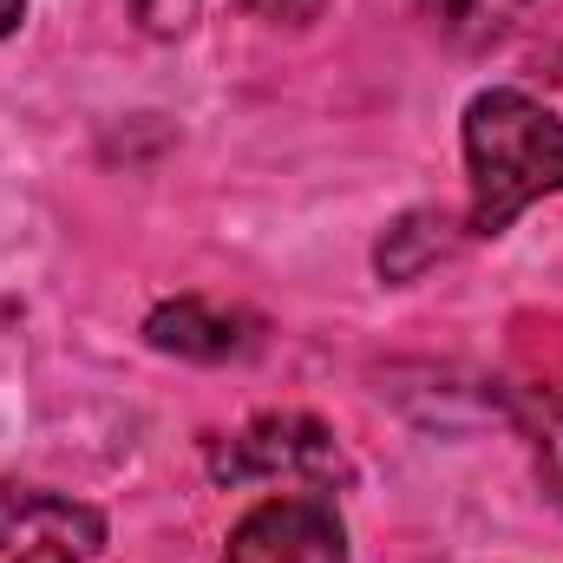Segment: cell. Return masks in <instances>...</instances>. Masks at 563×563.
I'll return each instance as SVG.
<instances>
[{"label":"cell","mask_w":563,"mask_h":563,"mask_svg":"<svg viewBox=\"0 0 563 563\" xmlns=\"http://www.w3.org/2000/svg\"><path fill=\"white\" fill-rule=\"evenodd\" d=\"M413 7H420L426 26L439 40H452V46H492L531 13V0H413Z\"/></svg>","instance_id":"obj_6"},{"label":"cell","mask_w":563,"mask_h":563,"mask_svg":"<svg viewBox=\"0 0 563 563\" xmlns=\"http://www.w3.org/2000/svg\"><path fill=\"white\" fill-rule=\"evenodd\" d=\"M538 472H544L551 498L563 505V394H551L538 413Z\"/></svg>","instance_id":"obj_8"},{"label":"cell","mask_w":563,"mask_h":563,"mask_svg":"<svg viewBox=\"0 0 563 563\" xmlns=\"http://www.w3.org/2000/svg\"><path fill=\"white\" fill-rule=\"evenodd\" d=\"M210 472L223 485H250V478H295V485H341L347 478V452L334 445V432L308 413H256L243 432L210 445Z\"/></svg>","instance_id":"obj_2"},{"label":"cell","mask_w":563,"mask_h":563,"mask_svg":"<svg viewBox=\"0 0 563 563\" xmlns=\"http://www.w3.org/2000/svg\"><path fill=\"white\" fill-rule=\"evenodd\" d=\"M144 341L157 354H177V361H236L256 341V321L236 308H217L203 295H177V301H157L144 314Z\"/></svg>","instance_id":"obj_5"},{"label":"cell","mask_w":563,"mask_h":563,"mask_svg":"<svg viewBox=\"0 0 563 563\" xmlns=\"http://www.w3.org/2000/svg\"><path fill=\"white\" fill-rule=\"evenodd\" d=\"M472 236H505L538 197H563V112L518 86H492L465 106Z\"/></svg>","instance_id":"obj_1"},{"label":"cell","mask_w":563,"mask_h":563,"mask_svg":"<svg viewBox=\"0 0 563 563\" xmlns=\"http://www.w3.org/2000/svg\"><path fill=\"white\" fill-rule=\"evenodd\" d=\"M445 250H452V223H445L439 210H413V217H400V223L380 236L374 269H380V282H420Z\"/></svg>","instance_id":"obj_7"},{"label":"cell","mask_w":563,"mask_h":563,"mask_svg":"<svg viewBox=\"0 0 563 563\" xmlns=\"http://www.w3.org/2000/svg\"><path fill=\"white\" fill-rule=\"evenodd\" d=\"M144 20V33H157V40H177V33H190V20H197V7L203 0H132Z\"/></svg>","instance_id":"obj_9"},{"label":"cell","mask_w":563,"mask_h":563,"mask_svg":"<svg viewBox=\"0 0 563 563\" xmlns=\"http://www.w3.org/2000/svg\"><path fill=\"white\" fill-rule=\"evenodd\" d=\"M20 20H26V0H0V40L20 33Z\"/></svg>","instance_id":"obj_11"},{"label":"cell","mask_w":563,"mask_h":563,"mask_svg":"<svg viewBox=\"0 0 563 563\" xmlns=\"http://www.w3.org/2000/svg\"><path fill=\"white\" fill-rule=\"evenodd\" d=\"M256 20H269V26H314L321 13H328V0H243Z\"/></svg>","instance_id":"obj_10"},{"label":"cell","mask_w":563,"mask_h":563,"mask_svg":"<svg viewBox=\"0 0 563 563\" xmlns=\"http://www.w3.org/2000/svg\"><path fill=\"white\" fill-rule=\"evenodd\" d=\"M106 551V511L66 492H0V563H92Z\"/></svg>","instance_id":"obj_3"},{"label":"cell","mask_w":563,"mask_h":563,"mask_svg":"<svg viewBox=\"0 0 563 563\" xmlns=\"http://www.w3.org/2000/svg\"><path fill=\"white\" fill-rule=\"evenodd\" d=\"M223 563H347V525L334 511V498H263L256 511L236 518Z\"/></svg>","instance_id":"obj_4"}]
</instances>
